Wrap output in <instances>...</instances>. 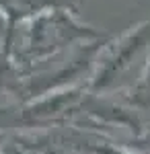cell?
Listing matches in <instances>:
<instances>
[{"label": "cell", "mask_w": 150, "mask_h": 154, "mask_svg": "<svg viewBox=\"0 0 150 154\" xmlns=\"http://www.w3.org/2000/svg\"><path fill=\"white\" fill-rule=\"evenodd\" d=\"M150 48V21L136 25L134 29H130L127 33L117 37L115 41L105 43L97 62H95V70L89 80L91 91H105L111 88L117 82V78L121 74H126L132 64L144 56V51Z\"/></svg>", "instance_id": "1"}, {"label": "cell", "mask_w": 150, "mask_h": 154, "mask_svg": "<svg viewBox=\"0 0 150 154\" xmlns=\"http://www.w3.org/2000/svg\"><path fill=\"white\" fill-rule=\"evenodd\" d=\"M101 33L91 27L76 23L68 11H49L31 21L29 29V43L27 56L29 58H45L56 54L64 45L72 43L74 39H99Z\"/></svg>", "instance_id": "2"}, {"label": "cell", "mask_w": 150, "mask_h": 154, "mask_svg": "<svg viewBox=\"0 0 150 154\" xmlns=\"http://www.w3.org/2000/svg\"><path fill=\"white\" fill-rule=\"evenodd\" d=\"M82 93H84V88H80V86H64L56 93H45L39 101H33L29 107H25L23 121L25 123L54 121L78 105V101L84 97Z\"/></svg>", "instance_id": "3"}, {"label": "cell", "mask_w": 150, "mask_h": 154, "mask_svg": "<svg viewBox=\"0 0 150 154\" xmlns=\"http://www.w3.org/2000/svg\"><path fill=\"white\" fill-rule=\"evenodd\" d=\"M60 8H74L70 0H0V11L8 17V31L21 21L27 19H37L49 11H60Z\"/></svg>", "instance_id": "4"}, {"label": "cell", "mask_w": 150, "mask_h": 154, "mask_svg": "<svg viewBox=\"0 0 150 154\" xmlns=\"http://www.w3.org/2000/svg\"><path fill=\"white\" fill-rule=\"evenodd\" d=\"M130 103L138 109H150V56L136 86L130 91Z\"/></svg>", "instance_id": "5"}, {"label": "cell", "mask_w": 150, "mask_h": 154, "mask_svg": "<svg viewBox=\"0 0 150 154\" xmlns=\"http://www.w3.org/2000/svg\"><path fill=\"white\" fill-rule=\"evenodd\" d=\"M89 150L92 154H138L134 150H127V148H115V146H109V144H91Z\"/></svg>", "instance_id": "6"}, {"label": "cell", "mask_w": 150, "mask_h": 154, "mask_svg": "<svg viewBox=\"0 0 150 154\" xmlns=\"http://www.w3.org/2000/svg\"><path fill=\"white\" fill-rule=\"evenodd\" d=\"M132 148L140 150L142 154H150V125L140 131L136 136V140H132Z\"/></svg>", "instance_id": "7"}]
</instances>
